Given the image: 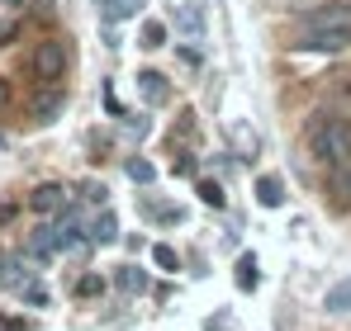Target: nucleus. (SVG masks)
<instances>
[{"mask_svg": "<svg viewBox=\"0 0 351 331\" xmlns=\"http://www.w3.org/2000/svg\"><path fill=\"white\" fill-rule=\"evenodd\" d=\"M351 43V0H332V5H318L304 29H299V48L304 53H342Z\"/></svg>", "mask_w": 351, "mask_h": 331, "instance_id": "f257e3e1", "label": "nucleus"}, {"mask_svg": "<svg viewBox=\"0 0 351 331\" xmlns=\"http://www.w3.org/2000/svg\"><path fill=\"white\" fill-rule=\"evenodd\" d=\"M308 152L318 166H342L351 161V118L337 114H318L308 123Z\"/></svg>", "mask_w": 351, "mask_h": 331, "instance_id": "f03ea898", "label": "nucleus"}, {"mask_svg": "<svg viewBox=\"0 0 351 331\" xmlns=\"http://www.w3.org/2000/svg\"><path fill=\"white\" fill-rule=\"evenodd\" d=\"M34 71H38V81H62V71H66V43L62 38H43L34 48Z\"/></svg>", "mask_w": 351, "mask_h": 331, "instance_id": "7ed1b4c3", "label": "nucleus"}, {"mask_svg": "<svg viewBox=\"0 0 351 331\" xmlns=\"http://www.w3.org/2000/svg\"><path fill=\"white\" fill-rule=\"evenodd\" d=\"M29 209H34L38 218H58L62 209H66V189L53 185V180H48V185H38V189L29 194Z\"/></svg>", "mask_w": 351, "mask_h": 331, "instance_id": "20e7f679", "label": "nucleus"}, {"mask_svg": "<svg viewBox=\"0 0 351 331\" xmlns=\"http://www.w3.org/2000/svg\"><path fill=\"white\" fill-rule=\"evenodd\" d=\"M0 279H5V289H10V293H24V289L34 284V270H29V261L10 256V261L0 265Z\"/></svg>", "mask_w": 351, "mask_h": 331, "instance_id": "39448f33", "label": "nucleus"}, {"mask_svg": "<svg viewBox=\"0 0 351 331\" xmlns=\"http://www.w3.org/2000/svg\"><path fill=\"white\" fill-rule=\"evenodd\" d=\"M138 90H143V100H147V105H162V100L171 95V85H167V76H162V71H138Z\"/></svg>", "mask_w": 351, "mask_h": 331, "instance_id": "423d86ee", "label": "nucleus"}, {"mask_svg": "<svg viewBox=\"0 0 351 331\" xmlns=\"http://www.w3.org/2000/svg\"><path fill=\"white\" fill-rule=\"evenodd\" d=\"M256 204L261 209H280L285 204V180L280 175H261L256 180Z\"/></svg>", "mask_w": 351, "mask_h": 331, "instance_id": "0eeeda50", "label": "nucleus"}, {"mask_svg": "<svg viewBox=\"0 0 351 331\" xmlns=\"http://www.w3.org/2000/svg\"><path fill=\"white\" fill-rule=\"evenodd\" d=\"M90 241H100V246H105V241H119V218L110 213V209L95 213V222H90Z\"/></svg>", "mask_w": 351, "mask_h": 331, "instance_id": "6e6552de", "label": "nucleus"}, {"mask_svg": "<svg viewBox=\"0 0 351 331\" xmlns=\"http://www.w3.org/2000/svg\"><path fill=\"white\" fill-rule=\"evenodd\" d=\"M323 308H328V313H337V317H342V313H351V279H337V284L328 289Z\"/></svg>", "mask_w": 351, "mask_h": 331, "instance_id": "1a4fd4ad", "label": "nucleus"}, {"mask_svg": "<svg viewBox=\"0 0 351 331\" xmlns=\"http://www.w3.org/2000/svg\"><path fill=\"white\" fill-rule=\"evenodd\" d=\"M114 289H123V293H143V289H147V275H143L138 265H119L114 270Z\"/></svg>", "mask_w": 351, "mask_h": 331, "instance_id": "9d476101", "label": "nucleus"}, {"mask_svg": "<svg viewBox=\"0 0 351 331\" xmlns=\"http://www.w3.org/2000/svg\"><path fill=\"white\" fill-rule=\"evenodd\" d=\"M176 24L199 38V34H204V10H199V5H176Z\"/></svg>", "mask_w": 351, "mask_h": 331, "instance_id": "9b49d317", "label": "nucleus"}, {"mask_svg": "<svg viewBox=\"0 0 351 331\" xmlns=\"http://www.w3.org/2000/svg\"><path fill=\"white\" fill-rule=\"evenodd\" d=\"M228 137L237 142V152H242V161H252V157H256V133H252L247 123H228Z\"/></svg>", "mask_w": 351, "mask_h": 331, "instance_id": "f8f14e48", "label": "nucleus"}, {"mask_svg": "<svg viewBox=\"0 0 351 331\" xmlns=\"http://www.w3.org/2000/svg\"><path fill=\"white\" fill-rule=\"evenodd\" d=\"M143 5L147 0H105V19L114 24V19H133V14H143Z\"/></svg>", "mask_w": 351, "mask_h": 331, "instance_id": "ddd939ff", "label": "nucleus"}, {"mask_svg": "<svg viewBox=\"0 0 351 331\" xmlns=\"http://www.w3.org/2000/svg\"><path fill=\"white\" fill-rule=\"evenodd\" d=\"M237 284H242L247 293L256 289V256H252V251H242V256H237Z\"/></svg>", "mask_w": 351, "mask_h": 331, "instance_id": "4468645a", "label": "nucleus"}, {"mask_svg": "<svg viewBox=\"0 0 351 331\" xmlns=\"http://www.w3.org/2000/svg\"><path fill=\"white\" fill-rule=\"evenodd\" d=\"M128 170V180H138V185H147V180H157V166L152 161H143V157H133V161L123 166Z\"/></svg>", "mask_w": 351, "mask_h": 331, "instance_id": "2eb2a0df", "label": "nucleus"}, {"mask_svg": "<svg viewBox=\"0 0 351 331\" xmlns=\"http://www.w3.org/2000/svg\"><path fill=\"white\" fill-rule=\"evenodd\" d=\"M162 43H167V24L162 19H147L143 24V48H162Z\"/></svg>", "mask_w": 351, "mask_h": 331, "instance_id": "dca6fc26", "label": "nucleus"}, {"mask_svg": "<svg viewBox=\"0 0 351 331\" xmlns=\"http://www.w3.org/2000/svg\"><path fill=\"white\" fill-rule=\"evenodd\" d=\"M195 189H199V199H204L209 209H223V185H219V180H199Z\"/></svg>", "mask_w": 351, "mask_h": 331, "instance_id": "f3484780", "label": "nucleus"}, {"mask_svg": "<svg viewBox=\"0 0 351 331\" xmlns=\"http://www.w3.org/2000/svg\"><path fill=\"white\" fill-rule=\"evenodd\" d=\"M152 261H157V270H180V256H176L167 241H157V246H152Z\"/></svg>", "mask_w": 351, "mask_h": 331, "instance_id": "a211bd4d", "label": "nucleus"}, {"mask_svg": "<svg viewBox=\"0 0 351 331\" xmlns=\"http://www.w3.org/2000/svg\"><path fill=\"white\" fill-rule=\"evenodd\" d=\"M143 213L147 218H162V222H180V209H171V204H143Z\"/></svg>", "mask_w": 351, "mask_h": 331, "instance_id": "6ab92c4d", "label": "nucleus"}, {"mask_svg": "<svg viewBox=\"0 0 351 331\" xmlns=\"http://www.w3.org/2000/svg\"><path fill=\"white\" fill-rule=\"evenodd\" d=\"M81 293H86V298H95V293H105V279H100V275H86L81 284H76V298H81Z\"/></svg>", "mask_w": 351, "mask_h": 331, "instance_id": "aec40b11", "label": "nucleus"}, {"mask_svg": "<svg viewBox=\"0 0 351 331\" xmlns=\"http://www.w3.org/2000/svg\"><path fill=\"white\" fill-rule=\"evenodd\" d=\"M19 298H29L34 308H48V289H43V284H29V289H24Z\"/></svg>", "mask_w": 351, "mask_h": 331, "instance_id": "412c9836", "label": "nucleus"}, {"mask_svg": "<svg viewBox=\"0 0 351 331\" xmlns=\"http://www.w3.org/2000/svg\"><path fill=\"white\" fill-rule=\"evenodd\" d=\"M123 133H128V137H147V118H128Z\"/></svg>", "mask_w": 351, "mask_h": 331, "instance_id": "4be33fe9", "label": "nucleus"}, {"mask_svg": "<svg viewBox=\"0 0 351 331\" xmlns=\"http://www.w3.org/2000/svg\"><path fill=\"white\" fill-rule=\"evenodd\" d=\"M62 109V95H48V100H38V114L48 118V114H58Z\"/></svg>", "mask_w": 351, "mask_h": 331, "instance_id": "5701e85b", "label": "nucleus"}, {"mask_svg": "<svg viewBox=\"0 0 351 331\" xmlns=\"http://www.w3.org/2000/svg\"><path fill=\"white\" fill-rule=\"evenodd\" d=\"M0 331H29V327H24L19 317H0Z\"/></svg>", "mask_w": 351, "mask_h": 331, "instance_id": "b1692460", "label": "nucleus"}, {"mask_svg": "<svg viewBox=\"0 0 351 331\" xmlns=\"http://www.w3.org/2000/svg\"><path fill=\"white\" fill-rule=\"evenodd\" d=\"M0 5H5V10H19V5H24V0H0Z\"/></svg>", "mask_w": 351, "mask_h": 331, "instance_id": "393cba45", "label": "nucleus"}, {"mask_svg": "<svg viewBox=\"0 0 351 331\" xmlns=\"http://www.w3.org/2000/svg\"><path fill=\"white\" fill-rule=\"evenodd\" d=\"M5 100H10V85H5V81H0V105H5Z\"/></svg>", "mask_w": 351, "mask_h": 331, "instance_id": "a878e982", "label": "nucleus"}, {"mask_svg": "<svg viewBox=\"0 0 351 331\" xmlns=\"http://www.w3.org/2000/svg\"><path fill=\"white\" fill-rule=\"evenodd\" d=\"M342 189H347V194H351V161H347V185H342Z\"/></svg>", "mask_w": 351, "mask_h": 331, "instance_id": "bb28decb", "label": "nucleus"}]
</instances>
